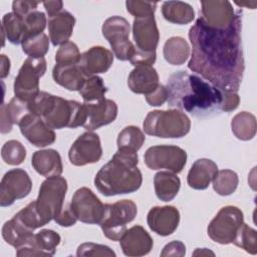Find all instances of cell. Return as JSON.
<instances>
[{
	"instance_id": "31",
	"label": "cell",
	"mask_w": 257,
	"mask_h": 257,
	"mask_svg": "<svg viewBox=\"0 0 257 257\" xmlns=\"http://www.w3.org/2000/svg\"><path fill=\"white\" fill-rule=\"evenodd\" d=\"M163 54L168 63L182 65L190 55V46L183 37L173 36L165 42Z\"/></svg>"
},
{
	"instance_id": "53",
	"label": "cell",
	"mask_w": 257,
	"mask_h": 257,
	"mask_svg": "<svg viewBox=\"0 0 257 257\" xmlns=\"http://www.w3.org/2000/svg\"><path fill=\"white\" fill-rule=\"evenodd\" d=\"M235 4H237L238 6L240 7H243V6H246L247 8H251V9H255L256 5H257V2L256 1H244V2H238V1H235Z\"/></svg>"
},
{
	"instance_id": "32",
	"label": "cell",
	"mask_w": 257,
	"mask_h": 257,
	"mask_svg": "<svg viewBox=\"0 0 257 257\" xmlns=\"http://www.w3.org/2000/svg\"><path fill=\"white\" fill-rule=\"evenodd\" d=\"M33 235V231L26 228L14 216L4 223L2 227V237L5 242L15 248L20 247Z\"/></svg>"
},
{
	"instance_id": "16",
	"label": "cell",
	"mask_w": 257,
	"mask_h": 257,
	"mask_svg": "<svg viewBox=\"0 0 257 257\" xmlns=\"http://www.w3.org/2000/svg\"><path fill=\"white\" fill-rule=\"evenodd\" d=\"M18 125L24 138L35 147L43 148L52 145L56 140L54 131L46 124L41 116L34 113L26 114Z\"/></svg>"
},
{
	"instance_id": "2",
	"label": "cell",
	"mask_w": 257,
	"mask_h": 257,
	"mask_svg": "<svg viewBox=\"0 0 257 257\" xmlns=\"http://www.w3.org/2000/svg\"><path fill=\"white\" fill-rule=\"evenodd\" d=\"M168 104L196 117H208L223 111L225 90L220 89L201 76L179 70L167 81Z\"/></svg>"
},
{
	"instance_id": "36",
	"label": "cell",
	"mask_w": 257,
	"mask_h": 257,
	"mask_svg": "<svg viewBox=\"0 0 257 257\" xmlns=\"http://www.w3.org/2000/svg\"><path fill=\"white\" fill-rule=\"evenodd\" d=\"M107 91L103 79L100 76L93 75L87 77L78 91L84 102H94L104 98V94Z\"/></svg>"
},
{
	"instance_id": "43",
	"label": "cell",
	"mask_w": 257,
	"mask_h": 257,
	"mask_svg": "<svg viewBox=\"0 0 257 257\" xmlns=\"http://www.w3.org/2000/svg\"><path fill=\"white\" fill-rule=\"evenodd\" d=\"M126 10L136 18H145L154 16L157 9L158 3L151 1H126L125 2Z\"/></svg>"
},
{
	"instance_id": "45",
	"label": "cell",
	"mask_w": 257,
	"mask_h": 257,
	"mask_svg": "<svg viewBox=\"0 0 257 257\" xmlns=\"http://www.w3.org/2000/svg\"><path fill=\"white\" fill-rule=\"evenodd\" d=\"M156 51L154 52H145L142 51L140 49H138L137 47H135L134 52L132 53L131 57H130V62L136 67V66H141V65H151L153 66V64L156 61Z\"/></svg>"
},
{
	"instance_id": "33",
	"label": "cell",
	"mask_w": 257,
	"mask_h": 257,
	"mask_svg": "<svg viewBox=\"0 0 257 257\" xmlns=\"http://www.w3.org/2000/svg\"><path fill=\"white\" fill-rule=\"evenodd\" d=\"M231 128L237 139L241 141L252 140L256 135V117L251 112L241 111L232 118Z\"/></svg>"
},
{
	"instance_id": "27",
	"label": "cell",
	"mask_w": 257,
	"mask_h": 257,
	"mask_svg": "<svg viewBox=\"0 0 257 257\" xmlns=\"http://www.w3.org/2000/svg\"><path fill=\"white\" fill-rule=\"evenodd\" d=\"M52 76L56 83L71 91H79L87 78L78 64H55Z\"/></svg>"
},
{
	"instance_id": "44",
	"label": "cell",
	"mask_w": 257,
	"mask_h": 257,
	"mask_svg": "<svg viewBox=\"0 0 257 257\" xmlns=\"http://www.w3.org/2000/svg\"><path fill=\"white\" fill-rule=\"evenodd\" d=\"M76 255L79 256H115V253L108 246L91 242L82 243L78 246Z\"/></svg>"
},
{
	"instance_id": "17",
	"label": "cell",
	"mask_w": 257,
	"mask_h": 257,
	"mask_svg": "<svg viewBox=\"0 0 257 257\" xmlns=\"http://www.w3.org/2000/svg\"><path fill=\"white\" fill-rule=\"evenodd\" d=\"M86 112V120L83 127L88 132L99 128L114 121L117 115L116 103L108 98H102L94 102H83Z\"/></svg>"
},
{
	"instance_id": "19",
	"label": "cell",
	"mask_w": 257,
	"mask_h": 257,
	"mask_svg": "<svg viewBox=\"0 0 257 257\" xmlns=\"http://www.w3.org/2000/svg\"><path fill=\"white\" fill-rule=\"evenodd\" d=\"M147 222L153 232L161 236H169L179 226L180 212L174 206H157L149 211Z\"/></svg>"
},
{
	"instance_id": "51",
	"label": "cell",
	"mask_w": 257,
	"mask_h": 257,
	"mask_svg": "<svg viewBox=\"0 0 257 257\" xmlns=\"http://www.w3.org/2000/svg\"><path fill=\"white\" fill-rule=\"evenodd\" d=\"M9 71H10V60L6 55L1 54V72H0L1 78H5L9 74Z\"/></svg>"
},
{
	"instance_id": "52",
	"label": "cell",
	"mask_w": 257,
	"mask_h": 257,
	"mask_svg": "<svg viewBox=\"0 0 257 257\" xmlns=\"http://www.w3.org/2000/svg\"><path fill=\"white\" fill-rule=\"evenodd\" d=\"M208 255L215 256V253L207 248H197L193 252V256H208Z\"/></svg>"
},
{
	"instance_id": "23",
	"label": "cell",
	"mask_w": 257,
	"mask_h": 257,
	"mask_svg": "<svg viewBox=\"0 0 257 257\" xmlns=\"http://www.w3.org/2000/svg\"><path fill=\"white\" fill-rule=\"evenodd\" d=\"M159 74L151 65L136 66L128 75L130 89L139 94H150L159 86Z\"/></svg>"
},
{
	"instance_id": "7",
	"label": "cell",
	"mask_w": 257,
	"mask_h": 257,
	"mask_svg": "<svg viewBox=\"0 0 257 257\" xmlns=\"http://www.w3.org/2000/svg\"><path fill=\"white\" fill-rule=\"evenodd\" d=\"M138 208L132 200H120L113 204H104L99 226L104 236L112 241H119L125 233L126 224L137 216Z\"/></svg>"
},
{
	"instance_id": "46",
	"label": "cell",
	"mask_w": 257,
	"mask_h": 257,
	"mask_svg": "<svg viewBox=\"0 0 257 257\" xmlns=\"http://www.w3.org/2000/svg\"><path fill=\"white\" fill-rule=\"evenodd\" d=\"M146 100L151 106H160L168 100V90L163 84L159 86L150 94L146 95Z\"/></svg>"
},
{
	"instance_id": "26",
	"label": "cell",
	"mask_w": 257,
	"mask_h": 257,
	"mask_svg": "<svg viewBox=\"0 0 257 257\" xmlns=\"http://www.w3.org/2000/svg\"><path fill=\"white\" fill-rule=\"evenodd\" d=\"M218 173L217 165L209 159H199L192 165L187 182L195 190H205Z\"/></svg>"
},
{
	"instance_id": "13",
	"label": "cell",
	"mask_w": 257,
	"mask_h": 257,
	"mask_svg": "<svg viewBox=\"0 0 257 257\" xmlns=\"http://www.w3.org/2000/svg\"><path fill=\"white\" fill-rule=\"evenodd\" d=\"M32 181L23 169H12L5 173L0 184V206L8 207L16 200L29 195Z\"/></svg>"
},
{
	"instance_id": "5",
	"label": "cell",
	"mask_w": 257,
	"mask_h": 257,
	"mask_svg": "<svg viewBox=\"0 0 257 257\" xmlns=\"http://www.w3.org/2000/svg\"><path fill=\"white\" fill-rule=\"evenodd\" d=\"M143 127L149 136L163 139H180L190 132L191 120L185 112L176 108L157 109L147 114Z\"/></svg>"
},
{
	"instance_id": "1",
	"label": "cell",
	"mask_w": 257,
	"mask_h": 257,
	"mask_svg": "<svg viewBox=\"0 0 257 257\" xmlns=\"http://www.w3.org/2000/svg\"><path fill=\"white\" fill-rule=\"evenodd\" d=\"M242 11L226 29L209 26L200 16L189 30L192 55L189 69L214 86L237 92L245 69L241 39Z\"/></svg>"
},
{
	"instance_id": "30",
	"label": "cell",
	"mask_w": 257,
	"mask_h": 257,
	"mask_svg": "<svg viewBox=\"0 0 257 257\" xmlns=\"http://www.w3.org/2000/svg\"><path fill=\"white\" fill-rule=\"evenodd\" d=\"M164 18L174 24H188L195 18L193 7L183 1H166L162 5Z\"/></svg>"
},
{
	"instance_id": "39",
	"label": "cell",
	"mask_w": 257,
	"mask_h": 257,
	"mask_svg": "<svg viewBox=\"0 0 257 257\" xmlns=\"http://www.w3.org/2000/svg\"><path fill=\"white\" fill-rule=\"evenodd\" d=\"M49 38L45 33H40L35 36L24 39L21 43L22 50L29 57H43L49 49Z\"/></svg>"
},
{
	"instance_id": "21",
	"label": "cell",
	"mask_w": 257,
	"mask_h": 257,
	"mask_svg": "<svg viewBox=\"0 0 257 257\" xmlns=\"http://www.w3.org/2000/svg\"><path fill=\"white\" fill-rule=\"evenodd\" d=\"M133 36L138 49L145 52L156 51L160 32L155 17L135 18L133 22Z\"/></svg>"
},
{
	"instance_id": "12",
	"label": "cell",
	"mask_w": 257,
	"mask_h": 257,
	"mask_svg": "<svg viewBox=\"0 0 257 257\" xmlns=\"http://www.w3.org/2000/svg\"><path fill=\"white\" fill-rule=\"evenodd\" d=\"M69 205L78 221L85 224H99L104 204L90 189L86 187L77 189Z\"/></svg>"
},
{
	"instance_id": "6",
	"label": "cell",
	"mask_w": 257,
	"mask_h": 257,
	"mask_svg": "<svg viewBox=\"0 0 257 257\" xmlns=\"http://www.w3.org/2000/svg\"><path fill=\"white\" fill-rule=\"evenodd\" d=\"M67 191V182L60 176L46 178L39 188L34 201L36 211L46 225L60 213Z\"/></svg>"
},
{
	"instance_id": "38",
	"label": "cell",
	"mask_w": 257,
	"mask_h": 257,
	"mask_svg": "<svg viewBox=\"0 0 257 257\" xmlns=\"http://www.w3.org/2000/svg\"><path fill=\"white\" fill-rule=\"evenodd\" d=\"M232 243H234L237 247L245 250L247 253L255 255L257 253L256 230L243 222L239 227Z\"/></svg>"
},
{
	"instance_id": "20",
	"label": "cell",
	"mask_w": 257,
	"mask_h": 257,
	"mask_svg": "<svg viewBox=\"0 0 257 257\" xmlns=\"http://www.w3.org/2000/svg\"><path fill=\"white\" fill-rule=\"evenodd\" d=\"M113 62V54L102 46H92L83 52L78 61V66L86 77L106 72Z\"/></svg>"
},
{
	"instance_id": "34",
	"label": "cell",
	"mask_w": 257,
	"mask_h": 257,
	"mask_svg": "<svg viewBox=\"0 0 257 257\" xmlns=\"http://www.w3.org/2000/svg\"><path fill=\"white\" fill-rule=\"evenodd\" d=\"M2 32L12 44H20L25 38V25L23 18L14 12L6 13L2 18Z\"/></svg>"
},
{
	"instance_id": "35",
	"label": "cell",
	"mask_w": 257,
	"mask_h": 257,
	"mask_svg": "<svg viewBox=\"0 0 257 257\" xmlns=\"http://www.w3.org/2000/svg\"><path fill=\"white\" fill-rule=\"evenodd\" d=\"M146 141V137L140 127L136 125L125 126L117 136L118 151L137 153Z\"/></svg>"
},
{
	"instance_id": "47",
	"label": "cell",
	"mask_w": 257,
	"mask_h": 257,
	"mask_svg": "<svg viewBox=\"0 0 257 257\" xmlns=\"http://www.w3.org/2000/svg\"><path fill=\"white\" fill-rule=\"evenodd\" d=\"M40 2L36 1H13L12 3V12L17 14L20 17H25L29 13L37 10V7Z\"/></svg>"
},
{
	"instance_id": "40",
	"label": "cell",
	"mask_w": 257,
	"mask_h": 257,
	"mask_svg": "<svg viewBox=\"0 0 257 257\" xmlns=\"http://www.w3.org/2000/svg\"><path fill=\"white\" fill-rule=\"evenodd\" d=\"M2 160L11 166H18L23 163L26 158L25 147L16 140L6 142L1 149Z\"/></svg>"
},
{
	"instance_id": "24",
	"label": "cell",
	"mask_w": 257,
	"mask_h": 257,
	"mask_svg": "<svg viewBox=\"0 0 257 257\" xmlns=\"http://www.w3.org/2000/svg\"><path fill=\"white\" fill-rule=\"evenodd\" d=\"M31 165L39 175L45 178L60 176L63 172L61 157L53 149L36 151L32 156Z\"/></svg>"
},
{
	"instance_id": "42",
	"label": "cell",
	"mask_w": 257,
	"mask_h": 257,
	"mask_svg": "<svg viewBox=\"0 0 257 257\" xmlns=\"http://www.w3.org/2000/svg\"><path fill=\"white\" fill-rule=\"evenodd\" d=\"M80 52L77 45L67 41L60 45L55 54L56 64H77L80 59Z\"/></svg>"
},
{
	"instance_id": "14",
	"label": "cell",
	"mask_w": 257,
	"mask_h": 257,
	"mask_svg": "<svg viewBox=\"0 0 257 257\" xmlns=\"http://www.w3.org/2000/svg\"><path fill=\"white\" fill-rule=\"evenodd\" d=\"M102 148L98 135L92 132H86L80 135L68 152V158L74 166H85L93 164L100 160Z\"/></svg>"
},
{
	"instance_id": "25",
	"label": "cell",
	"mask_w": 257,
	"mask_h": 257,
	"mask_svg": "<svg viewBox=\"0 0 257 257\" xmlns=\"http://www.w3.org/2000/svg\"><path fill=\"white\" fill-rule=\"evenodd\" d=\"M74 24V16L66 10H62L58 14L49 17L48 31L52 44L56 46L67 42L72 35Z\"/></svg>"
},
{
	"instance_id": "28",
	"label": "cell",
	"mask_w": 257,
	"mask_h": 257,
	"mask_svg": "<svg viewBox=\"0 0 257 257\" xmlns=\"http://www.w3.org/2000/svg\"><path fill=\"white\" fill-rule=\"evenodd\" d=\"M1 133L7 134L12 130L13 124H19L21 119L30 113L28 102L14 96L8 104H1Z\"/></svg>"
},
{
	"instance_id": "8",
	"label": "cell",
	"mask_w": 257,
	"mask_h": 257,
	"mask_svg": "<svg viewBox=\"0 0 257 257\" xmlns=\"http://www.w3.org/2000/svg\"><path fill=\"white\" fill-rule=\"evenodd\" d=\"M46 71L44 57H28L22 64L14 79V94L16 97L29 102L39 92V79Z\"/></svg>"
},
{
	"instance_id": "4",
	"label": "cell",
	"mask_w": 257,
	"mask_h": 257,
	"mask_svg": "<svg viewBox=\"0 0 257 257\" xmlns=\"http://www.w3.org/2000/svg\"><path fill=\"white\" fill-rule=\"evenodd\" d=\"M28 106L31 113L41 116L52 130L83 126L86 120L83 103L67 100L46 91H40L28 102Z\"/></svg>"
},
{
	"instance_id": "10",
	"label": "cell",
	"mask_w": 257,
	"mask_h": 257,
	"mask_svg": "<svg viewBox=\"0 0 257 257\" xmlns=\"http://www.w3.org/2000/svg\"><path fill=\"white\" fill-rule=\"evenodd\" d=\"M101 31L110 44L114 56L122 61L128 60L136 47L128 39L131 32L128 21L120 16H111L103 22Z\"/></svg>"
},
{
	"instance_id": "41",
	"label": "cell",
	"mask_w": 257,
	"mask_h": 257,
	"mask_svg": "<svg viewBox=\"0 0 257 257\" xmlns=\"http://www.w3.org/2000/svg\"><path fill=\"white\" fill-rule=\"evenodd\" d=\"M25 25V38L43 33L46 27V16L43 12L35 10L25 17H22Z\"/></svg>"
},
{
	"instance_id": "3",
	"label": "cell",
	"mask_w": 257,
	"mask_h": 257,
	"mask_svg": "<svg viewBox=\"0 0 257 257\" xmlns=\"http://www.w3.org/2000/svg\"><path fill=\"white\" fill-rule=\"evenodd\" d=\"M137 153L118 151L103 165L94 178L99 193L110 197L138 191L143 182L142 172L138 168Z\"/></svg>"
},
{
	"instance_id": "9",
	"label": "cell",
	"mask_w": 257,
	"mask_h": 257,
	"mask_svg": "<svg viewBox=\"0 0 257 257\" xmlns=\"http://www.w3.org/2000/svg\"><path fill=\"white\" fill-rule=\"evenodd\" d=\"M243 220V212L238 207L225 206L220 209L208 225V235L213 241L219 244H230L233 242Z\"/></svg>"
},
{
	"instance_id": "48",
	"label": "cell",
	"mask_w": 257,
	"mask_h": 257,
	"mask_svg": "<svg viewBox=\"0 0 257 257\" xmlns=\"http://www.w3.org/2000/svg\"><path fill=\"white\" fill-rule=\"evenodd\" d=\"M54 221L62 227H70L76 223L77 218L71 210L70 205H66L65 207L62 208L60 213L54 218Z\"/></svg>"
},
{
	"instance_id": "22",
	"label": "cell",
	"mask_w": 257,
	"mask_h": 257,
	"mask_svg": "<svg viewBox=\"0 0 257 257\" xmlns=\"http://www.w3.org/2000/svg\"><path fill=\"white\" fill-rule=\"evenodd\" d=\"M119 244L124 255L131 257L144 256L150 253L154 241L150 234L140 225L127 229L119 239Z\"/></svg>"
},
{
	"instance_id": "37",
	"label": "cell",
	"mask_w": 257,
	"mask_h": 257,
	"mask_svg": "<svg viewBox=\"0 0 257 257\" xmlns=\"http://www.w3.org/2000/svg\"><path fill=\"white\" fill-rule=\"evenodd\" d=\"M238 183V175L234 171L221 170L213 179V189L220 196H229L236 191Z\"/></svg>"
},
{
	"instance_id": "49",
	"label": "cell",
	"mask_w": 257,
	"mask_h": 257,
	"mask_svg": "<svg viewBox=\"0 0 257 257\" xmlns=\"http://www.w3.org/2000/svg\"><path fill=\"white\" fill-rule=\"evenodd\" d=\"M186 254V246L181 241H172L168 243L162 250L161 256L162 257H169V256H179L183 257Z\"/></svg>"
},
{
	"instance_id": "11",
	"label": "cell",
	"mask_w": 257,
	"mask_h": 257,
	"mask_svg": "<svg viewBox=\"0 0 257 257\" xmlns=\"http://www.w3.org/2000/svg\"><path fill=\"white\" fill-rule=\"evenodd\" d=\"M144 160L151 170L166 169L178 174L182 172L187 163V153L178 146H154L146 151Z\"/></svg>"
},
{
	"instance_id": "29",
	"label": "cell",
	"mask_w": 257,
	"mask_h": 257,
	"mask_svg": "<svg viewBox=\"0 0 257 257\" xmlns=\"http://www.w3.org/2000/svg\"><path fill=\"white\" fill-rule=\"evenodd\" d=\"M154 187L157 197L163 202H169L177 196L181 187V181L175 173L161 171L154 177Z\"/></svg>"
},
{
	"instance_id": "18",
	"label": "cell",
	"mask_w": 257,
	"mask_h": 257,
	"mask_svg": "<svg viewBox=\"0 0 257 257\" xmlns=\"http://www.w3.org/2000/svg\"><path fill=\"white\" fill-rule=\"evenodd\" d=\"M201 13L203 20L209 26L217 29L228 28L237 14L231 2L227 0L201 1Z\"/></svg>"
},
{
	"instance_id": "50",
	"label": "cell",
	"mask_w": 257,
	"mask_h": 257,
	"mask_svg": "<svg viewBox=\"0 0 257 257\" xmlns=\"http://www.w3.org/2000/svg\"><path fill=\"white\" fill-rule=\"evenodd\" d=\"M43 6L48 14V17L54 16L62 11L63 8V2L62 1H44Z\"/></svg>"
},
{
	"instance_id": "15",
	"label": "cell",
	"mask_w": 257,
	"mask_h": 257,
	"mask_svg": "<svg viewBox=\"0 0 257 257\" xmlns=\"http://www.w3.org/2000/svg\"><path fill=\"white\" fill-rule=\"evenodd\" d=\"M61 237L53 230L43 229L33 234L27 242L16 248L17 256H52L59 245Z\"/></svg>"
}]
</instances>
